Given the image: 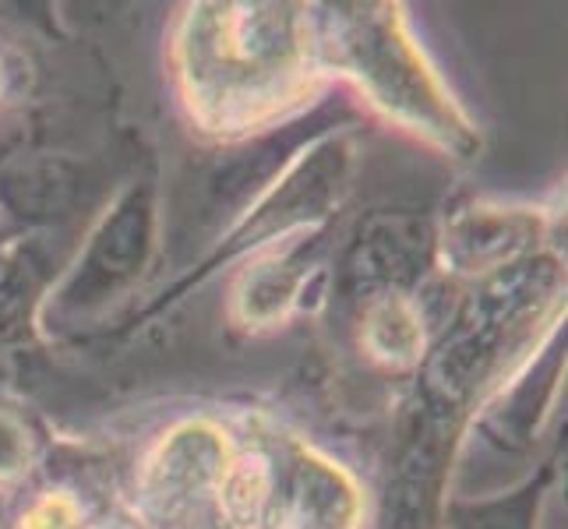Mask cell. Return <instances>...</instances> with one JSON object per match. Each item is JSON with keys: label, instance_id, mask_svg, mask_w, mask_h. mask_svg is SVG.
I'll use <instances>...</instances> for the list:
<instances>
[{"label": "cell", "instance_id": "obj_1", "mask_svg": "<svg viewBox=\"0 0 568 529\" xmlns=\"http://www.w3.org/2000/svg\"><path fill=\"white\" fill-rule=\"evenodd\" d=\"M149 194H131V199L116 208L113 220L100 230L89 258L82 265V276H78L71 297L74 301H95L103 297L106 289H116L128 283L134 272L142 268L145 247H149Z\"/></svg>", "mask_w": 568, "mask_h": 529}, {"label": "cell", "instance_id": "obj_2", "mask_svg": "<svg viewBox=\"0 0 568 529\" xmlns=\"http://www.w3.org/2000/svg\"><path fill=\"white\" fill-rule=\"evenodd\" d=\"M286 145H293V139L280 142V139H268L258 142L244 152H230L215 163L205 176V202L209 212H220L226 205H237L244 202L247 194L258 187L262 181H268L272 170L283 163V152Z\"/></svg>", "mask_w": 568, "mask_h": 529}, {"label": "cell", "instance_id": "obj_3", "mask_svg": "<svg viewBox=\"0 0 568 529\" xmlns=\"http://www.w3.org/2000/svg\"><path fill=\"white\" fill-rule=\"evenodd\" d=\"M8 202L22 215H53L57 208H64L74 194V181L68 166H36L11 176L4 184Z\"/></svg>", "mask_w": 568, "mask_h": 529}, {"label": "cell", "instance_id": "obj_4", "mask_svg": "<svg viewBox=\"0 0 568 529\" xmlns=\"http://www.w3.org/2000/svg\"><path fill=\"white\" fill-rule=\"evenodd\" d=\"M427 505H430V495H427L424 474L399 480L396 491H388V501H385V529H424Z\"/></svg>", "mask_w": 568, "mask_h": 529}, {"label": "cell", "instance_id": "obj_5", "mask_svg": "<svg viewBox=\"0 0 568 529\" xmlns=\"http://www.w3.org/2000/svg\"><path fill=\"white\" fill-rule=\"evenodd\" d=\"M474 529H530V508H526V498L487 508L480 522H474Z\"/></svg>", "mask_w": 568, "mask_h": 529}, {"label": "cell", "instance_id": "obj_6", "mask_svg": "<svg viewBox=\"0 0 568 529\" xmlns=\"http://www.w3.org/2000/svg\"><path fill=\"white\" fill-rule=\"evenodd\" d=\"M4 279H8V268H4V262H0V286H4Z\"/></svg>", "mask_w": 568, "mask_h": 529}]
</instances>
